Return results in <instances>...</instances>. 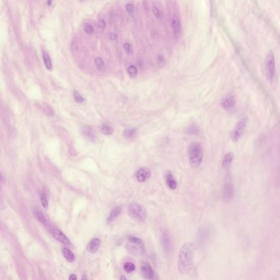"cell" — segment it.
I'll use <instances>...</instances> for the list:
<instances>
[{
  "instance_id": "6da1fadb",
  "label": "cell",
  "mask_w": 280,
  "mask_h": 280,
  "mask_svg": "<svg viewBox=\"0 0 280 280\" xmlns=\"http://www.w3.org/2000/svg\"><path fill=\"white\" fill-rule=\"evenodd\" d=\"M194 246L191 243H186L182 245L179 253L178 268L183 275L189 274L193 266Z\"/></svg>"
},
{
  "instance_id": "7a4b0ae2",
  "label": "cell",
  "mask_w": 280,
  "mask_h": 280,
  "mask_svg": "<svg viewBox=\"0 0 280 280\" xmlns=\"http://www.w3.org/2000/svg\"><path fill=\"white\" fill-rule=\"evenodd\" d=\"M169 6L171 27L174 37L178 38L181 35L182 30L179 6L174 0H170Z\"/></svg>"
},
{
  "instance_id": "3957f363",
  "label": "cell",
  "mask_w": 280,
  "mask_h": 280,
  "mask_svg": "<svg viewBox=\"0 0 280 280\" xmlns=\"http://www.w3.org/2000/svg\"><path fill=\"white\" fill-rule=\"evenodd\" d=\"M189 164L192 167L197 169L201 164L203 158V151L201 145L198 142L190 143L188 148Z\"/></svg>"
},
{
  "instance_id": "277c9868",
  "label": "cell",
  "mask_w": 280,
  "mask_h": 280,
  "mask_svg": "<svg viewBox=\"0 0 280 280\" xmlns=\"http://www.w3.org/2000/svg\"><path fill=\"white\" fill-rule=\"evenodd\" d=\"M128 212L129 216L136 221L143 222L147 218L145 207L138 202H131L128 206Z\"/></svg>"
},
{
  "instance_id": "5b68a950",
  "label": "cell",
  "mask_w": 280,
  "mask_h": 280,
  "mask_svg": "<svg viewBox=\"0 0 280 280\" xmlns=\"http://www.w3.org/2000/svg\"><path fill=\"white\" fill-rule=\"evenodd\" d=\"M126 248L129 253L134 256H140L145 252V248L142 241L136 237H131L129 238Z\"/></svg>"
},
{
  "instance_id": "8992f818",
  "label": "cell",
  "mask_w": 280,
  "mask_h": 280,
  "mask_svg": "<svg viewBox=\"0 0 280 280\" xmlns=\"http://www.w3.org/2000/svg\"><path fill=\"white\" fill-rule=\"evenodd\" d=\"M247 123L248 119L247 118H242L240 121H238L230 134L231 141L234 142L238 141L245 130Z\"/></svg>"
},
{
  "instance_id": "52a82bcc",
  "label": "cell",
  "mask_w": 280,
  "mask_h": 280,
  "mask_svg": "<svg viewBox=\"0 0 280 280\" xmlns=\"http://www.w3.org/2000/svg\"><path fill=\"white\" fill-rule=\"evenodd\" d=\"M265 67L268 79L270 82L273 81L275 74V64L274 57L271 52H269L266 57Z\"/></svg>"
},
{
  "instance_id": "ba28073f",
  "label": "cell",
  "mask_w": 280,
  "mask_h": 280,
  "mask_svg": "<svg viewBox=\"0 0 280 280\" xmlns=\"http://www.w3.org/2000/svg\"><path fill=\"white\" fill-rule=\"evenodd\" d=\"M160 240L163 250L167 254H170L172 251V242L169 233L163 229L161 233Z\"/></svg>"
},
{
  "instance_id": "9c48e42d",
  "label": "cell",
  "mask_w": 280,
  "mask_h": 280,
  "mask_svg": "<svg viewBox=\"0 0 280 280\" xmlns=\"http://www.w3.org/2000/svg\"><path fill=\"white\" fill-rule=\"evenodd\" d=\"M221 104L224 110L230 111L236 106V99L233 95L229 94L222 98Z\"/></svg>"
},
{
  "instance_id": "30bf717a",
  "label": "cell",
  "mask_w": 280,
  "mask_h": 280,
  "mask_svg": "<svg viewBox=\"0 0 280 280\" xmlns=\"http://www.w3.org/2000/svg\"><path fill=\"white\" fill-rule=\"evenodd\" d=\"M234 194V190L233 184L231 183H226L224 186L222 193L223 199L225 202H229L233 199Z\"/></svg>"
},
{
  "instance_id": "8fae6325",
  "label": "cell",
  "mask_w": 280,
  "mask_h": 280,
  "mask_svg": "<svg viewBox=\"0 0 280 280\" xmlns=\"http://www.w3.org/2000/svg\"><path fill=\"white\" fill-rule=\"evenodd\" d=\"M151 176V171L150 169L147 167L141 168L138 170L136 177L138 181L140 182H145L146 179L149 178Z\"/></svg>"
},
{
  "instance_id": "7c38bea8",
  "label": "cell",
  "mask_w": 280,
  "mask_h": 280,
  "mask_svg": "<svg viewBox=\"0 0 280 280\" xmlns=\"http://www.w3.org/2000/svg\"><path fill=\"white\" fill-rule=\"evenodd\" d=\"M52 235L54 238H55L58 241L62 242L65 245H69L70 243L69 238L64 234L61 230L58 229H54L52 230Z\"/></svg>"
},
{
  "instance_id": "4fadbf2b",
  "label": "cell",
  "mask_w": 280,
  "mask_h": 280,
  "mask_svg": "<svg viewBox=\"0 0 280 280\" xmlns=\"http://www.w3.org/2000/svg\"><path fill=\"white\" fill-rule=\"evenodd\" d=\"M81 133L84 138L89 141L93 142L96 139V135L92 128L89 126H84L81 129Z\"/></svg>"
},
{
  "instance_id": "5bb4252c",
  "label": "cell",
  "mask_w": 280,
  "mask_h": 280,
  "mask_svg": "<svg viewBox=\"0 0 280 280\" xmlns=\"http://www.w3.org/2000/svg\"><path fill=\"white\" fill-rule=\"evenodd\" d=\"M141 271L143 277L146 279H151L154 276V271L150 264L143 263L141 266Z\"/></svg>"
},
{
  "instance_id": "9a60e30c",
  "label": "cell",
  "mask_w": 280,
  "mask_h": 280,
  "mask_svg": "<svg viewBox=\"0 0 280 280\" xmlns=\"http://www.w3.org/2000/svg\"><path fill=\"white\" fill-rule=\"evenodd\" d=\"M165 179L166 183L167 184V186L169 187V188L173 189V190L177 188V181L174 176L172 172L170 171H168L166 172V174H165Z\"/></svg>"
},
{
  "instance_id": "2e32d148",
  "label": "cell",
  "mask_w": 280,
  "mask_h": 280,
  "mask_svg": "<svg viewBox=\"0 0 280 280\" xmlns=\"http://www.w3.org/2000/svg\"><path fill=\"white\" fill-rule=\"evenodd\" d=\"M101 241L98 238H94L89 242L86 247V250L91 253H96L100 246Z\"/></svg>"
},
{
  "instance_id": "e0dca14e",
  "label": "cell",
  "mask_w": 280,
  "mask_h": 280,
  "mask_svg": "<svg viewBox=\"0 0 280 280\" xmlns=\"http://www.w3.org/2000/svg\"><path fill=\"white\" fill-rule=\"evenodd\" d=\"M122 210V208L121 206L116 207L114 209H113L111 212V213L110 214V215L107 218V223L108 224L112 223L114 221V220L121 214Z\"/></svg>"
},
{
  "instance_id": "ac0fdd59",
  "label": "cell",
  "mask_w": 280,
  "mask_h": 280,
  "mask_svg": "<svg viewBox=\"0 0 280 280\" xmlns=\"http://www.w3.org/2000/svg\"><path fill=\"white\" fill-rule=\"evenodd\" d=\"M234 158L233 153L231 152H229L226 154L224 157L223 162H222V166L224 169H226L229 167V166L231 165V162H233V160Z\"/></svg>"
},
{
  "instance_id": "d6986e66",
  "label": "cell",
  "mask_w": 280,
  "mask_h": 280,
  "mask_svg": "<svg viewBox=\"0 0 280 280\" xmlns=\"http://www.w3.org/2000/svg\"><path fill=\"white\" fill-rule=\"evenodd\" d=\"M34 216L37 219V220L38 221L40 222L42 224H43L44 226H47L48 224L47 219L44 217V214H43L42 212L38 210H35L34 211Z\"/></svg>"
},
{
  "instance_id": "ffe728a7",
  "label": "cell",
  "mask_w": 280,
  "mask_h": 280,
  "mask_svg": "<svg viewBox=\"0 0 280 280\" xmlns=\"http://www.w3.org/2000/svg\"><path fill=\"white\" fill-rule=\"evenodd\" d=\"M62 253L65 258L70 262H73L75 259V256L72 251L67 248H64L62 250Z\"/></svg>"
},
{
  "instance_id": "44dd1931",
  "label": "cell",
  "mask_w": 280,
  "mask_h": 280,
  "mask_svg": "<svg viewBox=\"0 0 280 280\" xmlns=\"http://www.w3.org/2000/svg\"><path fill=\"white\" fill-rule=\"evenodd\" d=\"M43 59L44 61L45 66L47 67L48 70H52L53 66H52V60L49 57V55L47 54L46 52H43Z\"/></svg>"
},
{
  "instance_id": "7402d4cb",
  "label": "cell",
  "mask_w": 280,
  "mask_h": 280,
  "mask_svg": "<svg viewBox=\"0 0 280 280\" xmlns=\"http://www.w3.org/2000/svg\"><path fill=\"white\" fill-rule=\"evenodd\" d=\"M101 130L104 135H111L113 133L114 130H113V128H112L110 126L106 125V124H103L101 126Z\"/></svg>"
},
{
  "instance_id": "603a6c76",
  "label": "cell",
  "mask_w": 280,
  "mask_h": 280,
  "mask_svg": "<svg viewBox=\"0 0 280 280\" xmlns=\"http://www.w3.org/2000/svg\"><path fill=\"white\" fill-rule=\"evenodd\" d=\"M135 265L131 262H127L124 265V269L127 273H132L135 271Z\"/></svg>"
},
{
  "instance_id": "cb8c5ba5",
  "label": "cell",
  "mask_w": 280,
  "mask_h": 280,
  "mask_svg": "<svg viewBox=\"0 0 280 280\" xmlns=\"http://www.w3.org/2000/svg\"><path fill=\"white\" fill-rule=\"evenodd\" d=\"M95 65H96L97 68H98L99 71H104L105 66L104 62L102 60V59H101L100 58H98V57L96 58L95 60Z\"/></svg>"
},
{
  "instance_id": "d4e9b609",
  "label": "cell",
  "mask_w": 280,
  "mask_h": 280,
  "mask_svg": "<svg viewBox=\"0 0 280 280\" xmlns=\"http://www.w3.org/2000/svg\"><path fill=\"white\" fill-rule=\"evenodd\" d=\"M136 130L135 129H128L124 132V136L126 138H131L136 135Z\"/></svg>"
},
{
  "instance_id": "484cf974",
  "label": "cell",
  "mask_w": 280,
  "mask_h": 280,
  "mask_svg": "<svg viewBox=\"0 0 280 280\" xmlns=\"http://www.w3.org/2000/svg\"><path fill=\"white\" fill-rule=\"evenodd\" d=\"M41 202L42 204V206L44 207V209H47L48 208V201L47 199V195L44 193H43L41 195Z\"/></svg>"
},
{
  "instance_id": "4316f807",
  "label": "cell",
  "mask_w": 280,
  "mask_h": 280,
  "mask_svg": "<svg viewBox=\"0 0 280 280\" xmlns=\"http://www.w3.org/2000/svg\"><path fill=\"white\" fill-rule=\"evenodd\" d=\"M84 29L86 34H93L94 31L93 25L90 23H86L84 25Z\"/></svg>"
},
{
  "instance_id": "83f0119b",
  "label": "cell",
  "mask_w": 280,
  "mask_h": 280,
  "mask_svg": "<svg viewBox=\"0 0 280 280\" xmlns=\"http://www.w3.org/2000/svg\"><path fill=\"white\" fill-rule=\"evenodd\" d=\"M128 72L129 74L132 77L135 76L138 73V70L134 65H131L128 69Z\"/></svg>"
},
{
  "instance_id": "f1b7e54d",
  "label": "cell",
  "mask_w": 280,
  "mask_h": 280,
  "mask_svg": "<svg viewBox=\"0 0 280 280\" xmlns=\"http://www.w3.org/2000/svg\"><path fill=\"white\" fill-rule=\"evenodd\" d=\"M74 96L75 101L78 103H82L84 101V98L81 95V94L79 93L78 91H74Z\"/></svg>"
},
{
  "instance_id": "f546056e",
  "label": "cell",
  "mask_w": 280,
  "mask_h": 280,
  "mask_svg": "<svg viewBox=\"0 0 280 280\" xmlns=\"http://www.w3.org/2000/svg\"><path fill=\"white\" fill-rule=\"evenodd\" d=\"M152 11L155 17L159 19V18H160L162 17V12H161V11L159 10V8L157 6H153V7Z\"/></svg>"
},
{
  "instance_id": "4dcf8cb0",
  "label": "cell",
  "mask_w": 280,
  "mask_h": 280,
  "mask_svg": "<svg viewBox=\"0 0 280 280\" xmlns=\"http://www.w3.org/2000/svg\"><path fill=\"white\" fill-rule=\"evenodd\" d=\"M126 10L129 13H132L134 10V6L131 3H128L126 5Z\"/></svg>"
},
{
  "instance_id": "1f68e13d",
  "label": "cell",
  "mask_w": 280,
  "mask_h": 280,
  "mask_svg": "<svg viewBox=\"0 0 280 280\" xmlns=\"http://www.w3.org/2000/svg\"><path fill=\"white\" fill-rule=\"evenodd\" d=\"M98 27L99 28L104 29L106 26V22H105L104 20L100 19L98 20Z\"/></svg>"
},
{
  "instance_id": "d6a6232c",
  "label": "cell",
  "mask_w": 280,
  "mask_h": 280,
  "mask_svg": "<svg viewBox=\"0 0 280 280\" xmlns=\"http://www.w3.org/2000/svg\"><path fill=\"white\" fill-rule=\"evenodd\" d=\"M124 49L126 50V52H127L128 53H130L131 50V46L130 44L128 43H126L124 45Z\"/></svg>"
},
{
  "instance_id": "836d02e7",
  "label": "cell",
  "mask_w": 280,
  "mask_h": 280,
  "mask_svg": "<svg viewBox=\"0 0 280 280\" xmlns=\"http://www.w3.org/2000/svg\"><path fill=\"white\" fill-rule=\"evenodd\" d=\"M117 38V34L114 33H112L110 35V39L112 41H114Z\"/></svg>"
},
{
  "instance_id": "e575fe53",
  "label": "cell",
  "mask_w": 280,
  "mask_h": 280,
  "mask_svg": "<svg viewBox=\"0 0 280 280\" xmlns=\"http://www.w3.org/2000/svg\"><path fill=\"white\" fill-rule=\"evenodd\" d=\"M77 279L76 275L75 274H72L69 278V280H76Z\"/></svg>"
},
{
  "instance_id": "d590c367",
  "label": "cell",
  "mask_w": 280,
  "mask_h": 280,
  "mask_svg": "<svg viewBox=\"0 0 280 280\" xmlns=\"http://www.w3.org/2000/svg\"><path fill=\"white\" fill-rule=\"evenodd\" d=\"M48 4L49 6H50L51 4H52V0H48Z\"/></svg>"
},
{
  "instance_id": "8d00e7d4",
  "label": "cell",
  "mask_w": 280,
  "mask_h": 280,
  "mask_svg": "<svg viewBox=\"0 0 280 280\" xmlns=\"http://www.w3.org/2000/svg\"><path fill=\"white\" fill-rule=\"evenodd\" d=\"M2 179V174H1L0 173V181H1V180Z\"/></svg>"
},
{
  "instance_id": "74e56055",
  "label": "cell",
  "mask_w": 280,
  "mask_h": 280,
  "mask_svg": "<svg viewBox=\"0 0 280 280\" xmlns=\"http://www.w3.org/2000/svg\"><path fill=\"white\" fill-rule=\"evenodd\" d=\"M121 279H124V280H125V279H126V278H123V276H122V278H121Z\"/></svg>"
}]
</instances>
